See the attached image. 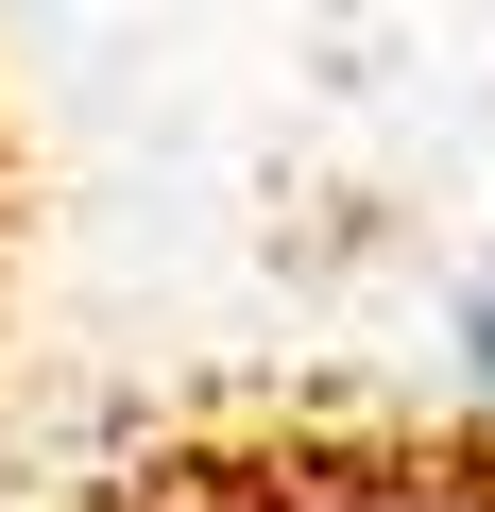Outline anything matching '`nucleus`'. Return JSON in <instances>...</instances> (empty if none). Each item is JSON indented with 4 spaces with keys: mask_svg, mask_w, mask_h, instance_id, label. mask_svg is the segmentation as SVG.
<instances>
[{
    "mask_svg": "<svg viewBox=\"0 0 495 512\" xmlns=\"http://www.w3.org/2000/svg\"><path fill=\"white\" fill-rule=\"evenodd\" d=\"M461 342H478V376H495V291H461Z\"/></svg>",
    "mask_w": 495,
    "mask_h": 512,
    "instance_id": "obj_1",
    "label": "nucleus"
}]
</instances>
